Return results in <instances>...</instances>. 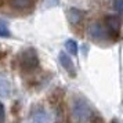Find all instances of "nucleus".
<instances>
[{
	"instance_id": "nucleus-11",
	"label": "nucleus",
	"mask_w": 123,
	"mask_h": 123,
	"mask_svg": "<svg viewBox=\"0 0 123 123\" xmlns=\"http://www.w3.org/2000/svg\"><path fill=\"white\" fill-rule=\"evenodd\" d=\"M10 36H11V32L7 26L6 21L0 19V37H10Z\"/></svg>"
},
{
	"instance_id": "nucleus-14",
	"label": "nucleus",
	"mask_w": 123,
	"mask_h": 123,
	"mask_svg": "<svg viewBox=\"0 0 123 123\" xmlns=\"http://www.w3.org/2000/svg\"><path fill=\"white\" fill-rule=\"evenodd\" d=\"M91 123H104V122H102L101 116H95L94 119H93V122H91Z\"/></svg>"
},
{
	"instance_id": "nucleus-8",
	"label": "nucleus",
	"mask_w": 123,
	"mask_h": 123,
	"mask_svg": "<svg viewBox=\"0 0 123 123\" xmlns=\"http://www.w3.org/2000/svg\"><path fill=\"white\" fill-rule=\"evenodd\" d=\"M11 93V84L8 82L6 75L0 73V97L1 98H7Z\"/></svg>"
},
{
	"instance_id": "nucleus-7",
	"label": "nucleus",
	"mask_w": 123,
	"mask_h": 123,
	"mask_svg": "<svg viewBox=\"0 0 123 123\" xmlns=\"http://www.w3.org/2000/svg\"><path fill=\"white\" fill-rule=\"evenodd\" d=\"M84 18V11L83 10H80V8H76V7H72V8H69L67 12V19L69 21V24H72V25H78L83 21Z\"/></svg>"
},
{
	"instance_id": "nucleus-3",
	"label": "nucleus",
	"mask_w": 123,
	"mask_h": 123,
	"mask_svg": "<svg viewBox=\"0 0 123 123\" xmlns=\"http://www.w3.org/2000/svg\"><path fill=\"white\" fill-rule=\"evenodd\" d=\"M87 33H89V37L94 42H105L108 37H109V33H108V29H106L105 25H102L101 22H91L89 25V29H87Z\"/></svg>"
},
{
	"instance_id": "nucleus-5",
	"label": "nucleus",
	"mask_w": 123,
	"mask_h": 123,
	"mask_svg": "<svg viewBox=\"0 0 123 123\" xmlns=\"http://www.w3.org/2000/svg\"><path fill=\"white\" fill-rule=\"evenodd\" d=\"M31 123H50V116L43 106H33L31 112Z\"/></svg>"
},
{
	"instance_id": "nucleus-1",
	"label": "nucleus",
	"mask_w": 123,
	"mask_h": 123,
	"mask_svg": "<svg viewBox=\"0 0 123 123\" xmlns=\"http://www.w3.org/2000/svg\"><path fill=\"white\" fill-rule=\"evenodd\" d=\"M18 62H19V69L22 72H32L35 69H37L40 65L39 61V55L35 49L29 47V49H25V50L19 54V58H18Z\"/></svg>"
},
{
	"instance_id": "nucleus-16",
	"label": "nucleus",
	"mask_w": 123,
	"mask_h": 123,
	"mask_svg": "<svg viewBox=\"0 0 123 123\" xmlns=\"http://www.w3.org/2000/svg\"><path fill=\"white\" fill-rule=\"evenodd\" d=\"M0 6H1V0H0Z\"/></svg>"
},
{
	"instance_id": "nucleus-9",
	"label": "nucleus",
	"mask_w": 123,
	"mask_h": 123,
	"mask_svg": "<svg viewBox=\"0 0 123 123\" xmlns=\"http://www.w3.org/2000/svg\"><path fill=\"white\" fill-rule=\"evenodd\" d=\"M8 4L14 10L22 11V10H26V8H29L33 4V0H8Z\"/></svg>"
},
{
	"instance_id": "nucleus-2",
	"label": "nucleus",
	"mask_w": 123,
	"mask_h": 123,
	"mask_svg": "<svg viewBox=\"0 0 123 123\" xmlns=\"http://www.w3.org/2000/svg\"><path fill=\"white\" fill-rule=\"evenodd\" d=\"M72 117L76 123H87L91 119V108L86 102V100L78 98L73 101Z\"/></svg>"
},
{
	"instance_id": "nucleus-15",
	"label": "nucleus",
	"mask_w": 123,
	"mask_h": 123,
	"mask_svg": "<svg viewBox=\"0 0 123 123\" xmlns=\"http://www.w3.org/2000/svg\"><path fill=\"white\" fill-rule=\"evenodd\" d=\"M111 123H120V122H119L116 117H115V119H112V120H111Z\"/></svg>"
},
{
	"instance_id": "nucleus-6",
	"label": "nucleus",
	"mask_w": 123,
	"mask_h": 123,
	"mask_svg": "<svg viewBox=\"0 0 123 123\" xmlns=\"http://www.w3.org/2000/svg\"><path fill=\"white\" fill-rule=\"evenodd\" d=\"M60 62H61L62 68L67 71V73L71 78H76V68L73 65L72 58L68 55L65 51H61V53H60Z\"/></svg>"
},
{
	"instance_id": "nucleus-10",
	"label": "nucleus",
	"mask_w": 123,
	"mask_h": 123,
	"mask_svg": "<svg viewBox=\"0 0 123 123\" xmlns=\"http://www.w3.org/2000/svg\"><path fill=\"white\" fill-rule=\"evenodd\" d=\"M65 49L68 50V53H69V54H72V55H78L79 46H78V43H76V40L68 39L67 42H65Z\"/></svg>"
},
{
	"instance_id": "nucleus-4",
	"label": "nucleus",
	"mask_w": 123,
	"mask_h": 123,
	"mask_svg": "<svg viewBox=\"0 0 123 123\" xmlns=\"http://www.w3.org/2000/svg\"><path fill=\"white\" fill-rule=\"evenodd\" d=\"M105 26L108 29V33L109 36H115L117 37L120 33V28H122V18L119 15H106L105 17Z\"/></svg>"
},
{
	"instance_id": "nucleus-13",
	"label": "nucleus",
	"mask_w": 123,
	"mask_h": 123,
	"mask_svg": "<svg viewBox=\"0 0 123 123\" xmlns=\"http://www.w3.org/2000/svg\"><path fill=\"white\" fill-rule=\"evenodd\" d=\"M6 120V109H4V105L0 102V123H4Z\"/></svg>"
},
{
	"instance_id": "nucleus-12",
	"label": "nucleus",
	"mask_w": 123,
	"mask_h": 123,
	"mask_svg": "<svg viewBox=\"0 0 123 123\" xmlns=\"http://www.w3.org/2000/svg\"><path fill=\"white\" fill-rule=\"evenodd\" d=\"M113 10L119 14L123 12V0H113Z\"/></svg>"
}]
</instances>
